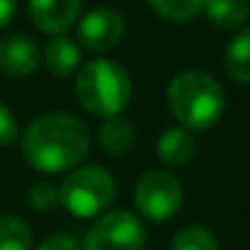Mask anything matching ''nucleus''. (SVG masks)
I'll list each match as a JSON object with an SVG mask.
<instances>
[{"mask_svg":"<svg viewBox=\"0 0 250 250\" xmlns=\"http://www.w3.org/2000/svg\"><path fill=\"white\" fill-rule=\"evenodd\" d=\"M91 150V133L86 123L71 113H44L30 123L22 135V152L27 162L44 174L74 169Z\"/></svg>","mask_w":250,"mask_h":250,"instance_id":"1","label":"nucleus"},{"mask_svg":"<svg viewBox=\"0 0 250 250\" xmlns=\"http://www.w3.org/2000/svg\"><path fill=\"white\" fill-rule=\"evenodd\" d=\"M167 103L172 115L187 130H208L226 110L223 86L206 71H182L169 81Z\"/></svg>","mask_w":250,"mask_h":250,"instance_id":"2","label":"nucleus"},{"mask_svg":"<svg viewBox=\"0 0 250 250\" xmlns=\"http://www.w3.org/2000/svg\"><path fill=\"white\" fill-rule=\"evenodd\" d=\"M76 98L96 118H115L130 105L133 81L118 62L93 59L79 69Z\"/></svg>","mask_w":250,"mask_h":250,"instance_id":"3","label":"nucleus"},{"mask_svg":"<svg viewBox=\"0 0 250 250\" xmlns=\"http://www.w3.org/2000/svg\"><path fill=\"white\" fill-rule=\"evenodd\" d=\"M62 206L76 218H93L103 213L115 199V179L103 167L74 169L59 187Z\"/></svg>","mask_w":250,"mask_h":250,"instance_id":"4","label":"nucleus"},{"mask_svg":"<svg viewBox=\"0 0 250 250\" xmlns=\"http://www.w3.org/2000/svg\"><path fill=\"white\" fill-rule=\"evenodd\" d=\"M147 230L133 211L103 213L83 235V250H145Z\"/></svg>","mask_w":250,"mask_h":250,"instance_id":"5","label":"nucleus"},{"mask_svg":"<svg viewBox=\"0 0 250 250\" xmlns=\"http://www.w3.org/2000/svg\"><path fill=\"white\" fill-rule=\"evenodd\" d=\"M184 204V187L167 169H150L135 187V206L150 221H169Z\"/></svg>","mask_w":250,"mask_h":250,"instance_id":"6","label":"nucleus"},{"mask_svg":"<svg viewBox=\"0 0 250 250\" xmlns=\"http://www.w3.org/2000/svg\"><path fill=\"white\" fill-rule=\"evenodd\" d=\"M125 32V20L113 8H96L79 22V44L91 52H108L118 47Z\"/></svg>","mask_w":250,"mask_h":250,"instance_id":"7","label":"nucleus"},{"mask_svg":"<svg viewBox=\"0 0 250 250\" xmlns=\"http://www.w3.org/2000/svg\"><path fill=\"white\" fill-rule=\"evenodd\" d=\"M32 22L47 35H64L81 13V0H27Z\"/></svg>","mask_w":250,"mask_h":250,"instance_id":"8","label":"nucleus"},{"mask_svg":"<svg viewBox=\"0 0 250 250\" xmlns=\"http://www.w3.org/2000/svg\"><path fill=\"white\" fill-rule=\"evenodd\" d=\"M40 47L27 35H8L0 40V74L20 79L30 76L40 66Z\"/></svg>","mask_w":250,"mask_h":250,"instance_id":"9","label":"nucleus"},{"mask_svg":"<svg viewBox=\"0 0 250 250\" xmlns=\"http://www.w3.org/2000/svg\"><path fill=\"white\" fill-rule=\"evenodd\" d=\"M157 155L167 167H184L196 155V138L182 125L167 128L157 140Z\"/></svg>","mask_w":250,"mask_h":250,"instance_id":"10","label":"nucleus"},{"mask_svg":"<svg viewBox=\"0 0 250 250\" xmlns=\"http://www.w3.org/2000/svg\"><path fill=\"white\" fill-rule=\"evenodd\" d=\"M98 140H101V147L108 155L125 157L135 145V128H133V123L123 115L105 118L101 130H98Z\"/></svg>","mask_w":250,"mask_h":250,"instance_id":"11","label":"nucleus"},{"mask_svg":"<svg viewBox=\"0 0 250 250\" xmlns=\"http://www.w3.org/2000/svg\"><path fill=\"white\" fill-rule=\"evenodd\" d=\"M44 64H47V69H49L52 76H59V79L71 76L79 69V64H81L79 44L74 40L64 37V35L54 37L47 44V49H44Z\"/></svg>","mask_w":250,"mask_h":250,"instance_id":"12","label":"nucleus"},{"mask_svg":"<svg viewBox=\"0 0 250 250\" xmlns=\"http://www.w3.org/2000/svg\"><path fill=\"white\" fill-rule=\"evenodd\" d=\"M206 18L211 25L221 30H233L240 27L248 15H250V3L248 0H206Z\"/></svg>","mask_w":250,"mask_h":250,"instance_id":"13","label":"nucleus"},{"mask_svg":"<svg viewBox=\"0 0 250 250\" xmlns=\"http://www.w3.org/2000/svg\"><path fill=\"white\" fill-rule=\"evenodd\" d=\"M226 71L238 83H250V27L240 30L226 49Z\"/></svg>","mask_w":250,"mask_h":250,"instance_id":"14","label":"nucleus"},{"mask_svg":"<svg viewBox=\"0 0 250 250\" xmlns=\"http://www.w3.org/2000/svg\"><path fill=\"white\" fill-rule=\"evenodd\" d=\"M0 250H32V230L18 216H0Z\"/></svg>","mask_w":250,"mask_h":250,"instance_id":"15","label":"nucleus"},{"mask_svg":"<svg viewBox=\"0 0 250 250\" xmlns=\"http://www.w3.org/2000/svg\"><path fill=\"white\" fill-rule=\"evenodd\" d=\"M147 3L160 18L169 22H189L204 10L206 0H147Z\"/></svg>","mask_w":250,"mask_h":250,"instance_id":"16","label":"nucleus"},{"mask_svg":"<svg viewBox=\"0 0 250 250\" xmlns=\"http://www.w3.org/2000/svg\"><path fill=\"white\" fill-rule=\"evenodd\" d=\"M169 250H221L213 233L204 226H187L174 238Z\"/></svg>","mask_w":250,"mask_h":250,"instance_id":"17","label":"nucleus"},{"mask_svg":"<svg viewBox=\"0 0 250 250\" xmlns=\"http://www.w3.org/2000/svg\"><path fill=\"white\" fill-rule=\"evenodd\" d=\"M30 206L35 211H54L57 206H62V191L57 184L49 182H37L30 189Z\"/></svg>","mask_w":250,"mask_h":250,"instance_id":"18","label":"nucleus"},{"mask_svg":"<svg viewBox=\"0 0 250 250\" xmlns=\"http://www.w3.org/2000/svg\"><path fill=\"white\" fill-rule=\"evenodd\" d=\"M18 138H20V128H18L15 113L5 103H0V147L13 145Z\"/></svg>","mask_w":250,"mask_h":250,"instance_id":"19","label":"nucleus"},{"mask_svg":"<svg viewBox=\"0 0 250 250\" xmlns=\"http://www.w3.org/2000/svg\"><path fill=\"white\" fill-rule=\"evenodd\" d=\"M37 250H81V248H79V243L71 235H66V233H52V235H47L37 245Z\"/></svg>","mask_w":250,"mask_h":250,"instance_id":"20","label":"nucleus"},{"mask_svg":"<svg viewBox=\"0 0 250 250\" xmlns=\"http://www.w3.org/2000/svg\"><path fill=\"white\" fill-rule=\"evenodd\" d=\"M15 8H18V0H0V30L13 22Z\"/></svg>","mask_w":250,"mask_h":250,"instance_id":"21","label":"nucleus"}]
</instances>
